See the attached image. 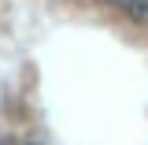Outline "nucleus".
Returning a JSON list of instances; mask_svg holds the SVG:
<instances>
[{"instance_id": "f257e3e1", "label": "nucleus", "mask_w": 148, "mask_h": 145, "mask_svg": "<svg viewBox=\"0 0 148 145\" xmlns=\"http://www.w3.org/2000/svg\"><path fill=\"white\" fill-rule=\"evenodd\" d=\"M130 15H133V22H141V26H148V0H141V4H137V8H133Z\"/></svg>"}, {"instance_id": "f03ea898", "label": "nucleus", "mask_w": 148, "mask_h": 145, "mask_svg": "<svg viewBox=\"0 0 148 145\" xmlns=\"http://www.w3.org/2000/svg\"><path fill=\"white\" fill-rule=\"evenodd\" d=\"M108 4H111V8H122V11H133L141 0H108Z\"/></svg>"}, {"instance_id": "7ed1b4c3", "label": "nucleus", "mask_w": 148, "mask_h": 145, "mask_svg": "<svg viewBox=\"0 0 148 145\" xmlns=\"http://www.w3.org/2000/svg\"><path fill=\"white\" fill-rule=\"evenodd\" d=\"M0 145H4V142H0Z\"/></svg>"}]
</instances>
